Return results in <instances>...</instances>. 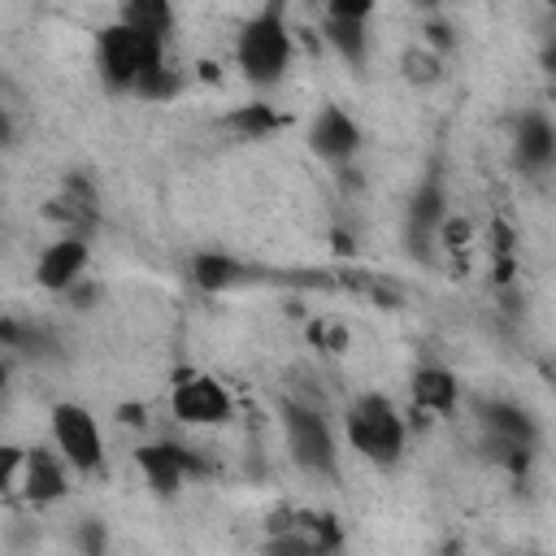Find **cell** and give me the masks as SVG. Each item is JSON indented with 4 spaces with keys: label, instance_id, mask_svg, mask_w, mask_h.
<instances>
[{
    "label": "cell",
    "instance_id": "obj_12",
    "mask_svg": "<svg viewBox=\"0 0 556 556\" xmlns=\"http://www.w3.org/2000/svg\"><path fill=\"white\" fill-rule=\"evenodd\" d=\"M513 156L526 169H547L556 161V126L543 113H521L513 130Z\"/></svg>",
    "mask_w": 556,
    "mask_h": 556
},
{
    "label": "cell",
    "instance_id": "obj_8",
    "mask_svg": "<svg viewBox=\"0 0 556 556\" xmlns=\"http://www.w3.org/2000/svg\"><path fill=\"white\" fill-rule=\"evenodd\" d=\"M308 148H313L321 161H330V165H348V161L356 156V148H361V126H356V117H352L348 109H339V104L317 109V117L308 122Z\"/></svg>",
    "mask_w": 556,
    "mask_h": 556
},
{
    "label": "cell",
    "instance_id": "obj_9",
    "mask_svg": "<svg viewBox=\"0 0 556 556\" xmlns=\"http://www.w3.org/2000/svg\"><path fill=\"white\" fill-rule=\"evenodd\" d=\"M87 239L83 235H61L56 243H48L43 252H39V261H35V282L43 287V291H70L78 278H83V269H87Z\"/></svg>",
    "mask_w": 556,
    "mask_h": 556
},
{
    "label": "cell",
    "instance_id": "obj_19",
    "mask_svg": "<svg viewBox=\"0 0 556 556\" xmlns=\"http://www.w3.org/2000/svg\"><path fill=\"white\" fill-rule=\"evenodd\" d=\"M230 126H235L239 135H248V139H261V135L278 130V126H282V117H278L274 109H265V104H248V109H239V113L230 117Z\"/></svg>",
    "mask_w": 556,
    "mask_h": 556
},
{
    "label": "cell",
    "instance_id": "obj_17",
    "mask_svg": "<svg viewBox=\"0 0 556 556\" xmlns=\"http://www.w3.org/2000/svg\"><path fill=\"white\" fill-rule=\"evenodd\" d=\"M408 222H413V230H421V235L447 222V217H443V191H439V182H426V187H421V191L413 195Z\"/></svg>",
    "mask_w": 556,
    "mask_h": 556
},
{
    "label": "cell",
    "instance_id": "obj_1",
    "mask_svg": "<svg viewBox=\"0 0 556 556\" xmlns=\"http://www.w3.org/2000/svg\"><path fill=\"white\" fill-rule=\"evenodd\" d=\"M291 30L282 17V0H269L256 17L243 22L235 39V65L252 87H274L291 65Z\"/></svg>",
    "mask_w": 556,
    "mask_h": 556
},
{
    "label": "cell",
    "instance_id": "obj_24",
    "mask_svg": "<svg viewBox=\"0 0 556 556\" xmlns=\"http://www.w3.org/2000/svg\"><path fill=\"white\" fill-rule=\"evenodd\" d=\"M547 4H552V9H556V0H547Z\"/></svg>",
    "mask_w": 556,
    "mask_h": 556
},
{
    "label": "cell",
    "instance_id": "obj_20",
    "mask_svg": "<svg viewBox=\"0 0 556 556\" xmlns=\"http://www.w3.org/2000/svg\"><path fill=\"white\" fill-rule=\"evenodd\" d=\"M178 91V74L169 70V65H156V70H148L139 83H135V96L139 100H165V96H174Z\"/></svg>",
    "mask_w": 556,
    "mask_h": 556
},
{
    "label": "cell",
    "instance_id": "obj_10",
    "mask_svg": "<svg viewBox=\"0 0 556 556\" xmlns=\"http://www.w3.org/2000/svg\"><path fill=\"white\" fill-rule=\"evenodd\" d=\"M135 465L143 469V478L156 495H174L182 486V478L195 469L191 452L178 443H143V447H135Z\"/></svg>",
    "mask_w": 556,
    "mask_h": 556
},
{
    "label": "cell",
    "instance_id": "obj_18",
    "mask_svg": "<svg viewBox=\"0 0 556 556\" xmlns=\"http://www.w3.org/2000/svg\"><path fill=\"white\" fill-rule=\"evenodd\" d=\"M400 65H404V78L408 83H421V87L426 83H439V74H443V61H439L434 48H408Z\"/></svg>",
    "mask_w": 556,
    "mask_h": 556
},
{
    "label": "cell",
    "instance_id": "obj_6",
    "mask_svg": "<svg viewBox=\"0 0 556 556\" xmlns=\"http://www.w3.org/2000/svg\"><path fill=\"white\" fill-rule=\"evenodd\" d=\"M478 413H482V430H486L491 447L513 469H521L526 456H530V447H534V421H530V413L517 408V404H504V400H486Z\"/></svg>",
    "mask_w": 556,
    "mask_h": 556
},
{
    "label": "cell",
    "instance_id": "obj_4",
    "mask_svg": "<svg viewBox=\"0 0 556 556\" xmlns=\"http://www.w3.org/2000/svg\"><path fill=\"white\" fill-rule=\"evenodd\" d=\"M282 430H287V452L300 469L308 473H334L339 469V452H334V434L326 426V417L308 404H295V400H282Z\"/></svg>",
    "mask_w": 556,
    "mask_h": 556
},
{
    "label": "cell",
    "instance_id": "obj_21",
    "mask_svg": "<svg viewBox=\"0 0 556 556\" xmlns=\"http://www.w3.org/2000/svg\"><path fill=\"white\" fill-rule=\"evenodd\" d=\"M374 13V0H326V17H348V22H365Z\"/></svg>",
    "mask_w": 556,
    "mask_h": 556
},
{
    "label": "cell",
    "instance_id": "obj_16",
    "mask_svg": "<svg viewBox=\"0 0 556 556\" xmlns=\"http://www.w3.org/2000/svg\"><path fill=\"white\" fill-rule=\"evenodd\" d=\"M326 39L330 48L348 61V65H361L365 52H369V35H365V22H348V17H326Z\"/></svg>",
    "mask_w": 556,
    "mask_h": 556
},
{
    "label": "cell",
    "instance_id": "obj_22",
    "mask_svg": "<svg viewBox=\"0 0 556 556\" xmlns=\"http://www.w3.org/2000/svg\"><path fill=\"white\" fill-rule=\"evenodd\" d=\"M122 421H126V426H143V408L126 404V408H122Z\"/></svg>",
    "mask_w": 556,
    "mask_h": 556
},
{
    "label": "cell",
    "instance_id": "obj_23",
    "mask_svg": "<svg viewBox=\"0 0 556 556\" xmlns=\"http://www.w3.org/2000/svg\"><path fill=\"white\" fill-rule=\"evenodd\" d=\"M543 70H547V74H556V43H547V48H543Z\"/></svg>",
    "mask_w": 556,
    "mask_h": 556
},
{
    "label": "cell",
    "instance_id": "obj_11",
    "mask_svg": "<svg viewBox=\"0 0 556 556\" xmlns=\"http://www.w3.org/2000/svg\"><path fill=\"white\" fill-rule=\"evenodd\" d=\"M65 456L56 447H30L22 456V473H17V486L26 491L30 504H52L65 495Z\"/></svg>",
    "mask_w": 556,
    "mask_h": 556
},
{
    "label": "cell",
    "instance_id": "obj_5",
    "mask_svg": "<svg viewBox=\"0 0 556 556\" xmlns=\"http://www.w3.org/2000/svg\"><path fill=\"white\" fill-rule=\"evenodd\" d=\"M52 447L78 473L104 469V434H100V421L83 404H56L52 408Z\"/></svg>",
    "mask_w": 556,
    "mask_h": 556
},
{
    "label": "cell",
    "instance_id": "obj_2",
    "mask_svg": "<svg viewBox=\"0 0 556 556\" xmlns=\"http://www.w3.org/2000/svg\"><path fill=\"white\" fill-rule=\"evenodd\" d=\"M156 65H165V39H156L148 30H135L122 17L96 30V70H100L104 87L135 91V83Z\"/></svg>",
    "mask_w": 556,
    "mask_h": 556
},
{
    "label": "cell",
    "instance_id": "obj_15",
    "mask_svg": "<svg viewBox=\"0 0 556 556\" xmlns=\"http://www.w3.org/2000/svg\"><path fill=\"white\" fill-rule=\"evenodd\" d=\"M243 274H248V269H243L235 256H222V252H200V256L191 261V278H195V287H204V291L235 287Z\"/></svg>",
    "mask_w": 556,
    "mask_h": 556
},
{
    "label": "cell",
    "instance_id": "obj_14",
    "mask_svg": "<svg viewBox=\"0 0 556 556\" xmlns=\"http://www.w3.org/2000/svg\"><path fill=\"white\" fill-rule=\"evenodd\" d=\"M122 22H130L135 30H148L156 39H165L174 30V0H122Z\"/></svg>",
    "mask_w": 556,
    "mask_h": 556
},
{
    "label": "cell",
    "instance_id": "obj_3",
    "mask_svg": "<svg viewBox=\"0 0 556 556\" xmlns=\"http://www.w3.org/2000/svg\"><path fill=\"white\" fill-rule=\"evenodd\" d=\"M348 439H352V447H356L365 460H374V465H395L400 452H404L408 430H404V417L395 413V404H391L387 395L369 391V395H361V400L348 408Z\"/></svg>",
    "mask_w": 556,
    "mask_h": 556
},
{
    "label": "cell",
    "instance_id": "obj_13",
    "mask_svg": "<svg viewBox=\"0 0 556 556\" xmlns=\"http://www.w3.org/2000/svg\"><path fill=\"white\" fill-rule=\"evenodd\" d=\"M408 395L421 413H452L456 400H460V387H456V374L452 369H439V365H421L408 382Z\"/></svg>",
    "mask_w": 556,
    "mask_h": 556
},
{
    "label": "cell",
    "instance_id": "obj_7",
    "mask_svg": "<svg viewBox=\"0 0 556 556\" xmlns=\"http://www.w3.org/2000/svg\"><path fill=\"white\" fill-rule=\"evenodd\" d=\"M169 408L187 426H222L230 417V391L208 374H191V378H182L174 387Z\"/></svg>",
    "mask_w": 556,
    "mask_h": 556
}]
</instances>
